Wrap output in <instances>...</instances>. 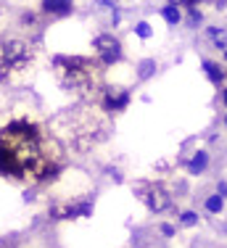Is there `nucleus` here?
<instances>
[{
    "label": "nucleus",
    "instance_id": "1",
    "mask_svg": "<svg viewBox=\"0 0 227 248\" xmlns=\"http://www.w3.org/2000/svg\"><path fill=\"white\" fill-rule=\"evenodd\" d=\"M64 148L43 124L16 119L0 129V172L14 180L43 182L58 174Z\"/></svg>",
    "mask_w": 227,
    "mask_h": 248
},
{
    "label": "nucleus",
    "instance_id": "2",
    "mask_svg": "<svg viewBox=\"0 0 227 248\" xmlns=\"http://www.w3.org/2000/svg\"><path fill=\"white\" fill-rule=\"evenodd\" d=\"M58 85L80 98H93L103 90V66L87 56H53Z\"/></svg>",
    "mask_w": 227,
    "mask_h": 248
},
{
    "label": "nucleus",
    "instance_id": "3",
    "mask_svg": "<svg viewBox=\"0 0 227 248\" xmlns=\"http://www.w3.org/2000/svg\"><path fill=\"white\" fill-rule=\"evenodd\" d=\"M66 127V138L74 151H90L98 143H103L111 132V124L103 116V111L93 108V106H82V108L71 111L66 119L61 122Z\"/></svg>",
    "mask_w": 227,
    "mask_h": 248
},
{
    "label": "nucleus",
    "instance_id": "4",
    "mask_svg": "<svg viewBox=\"0 0 227 248\" xmlns=\"http://www.w3.org/2000/svg\"><path fill=\"white\" fill-rule=\"evenodd\" d=\"M34 50L27 40L8 37L0 40V82H8L14 74H21L32 63Z\"/></svg>",
    "mask_w": 227,
    "mask_h": 248
},
{
    "label": "nucleus",
    "instance_id": "5",
    "mask_svg": "<svg viewBox=\"0 0 227 248\" xmlns=\"http://www.w3.org/2000/svg\"><path fill=\"white\" fill-rule=\"evenodd\" d=\"M135 193L146 201L148 209L156 211V214H161V211H166L172 206V198H169V193H166V187L156 185V182H137Z\"/></svg>",
    "mask_w": 227,
    "mask_h": 248
},
{
    "label": "nucleus",
    "instance_id": "6",
    "mask_svg": "<svg viewBox=\"0 0 227 248\" xmlns=\"http://www.w3.org/2000/svg\"><path fill=\"white\" fill-rule=\"evenodd\" d=\"M93 48L103 63H116L119 58H122V43H119L114 34H98V37L93 40Z\"/></svg>",
    "mask_w": 227,
    "mask_h": 248
},
{
    "label": "nucleus",
    "instance_id": "7",
    "mask_svg": "<svg viewBox=\"0 0 227 248\" xmlns=\"http://www.w3.org/2000/svg\"><path fill=\"white\" fill-rule=\"evenodd\" d=\"M43 11L50 16H66L74 11V0H43Z\"/></svg>",
    "mask_w": 227,
    "mask_h": 248
},
{
    "label": "nucleus",
    "instance_id": "8",
    "mask_svg": "<svg viewBox=\"0 0 227 248\" xmlns=\"http://www.w3.org/2000/svg\"><path fill=\"white\" fill-rule=\"evenodd\" d=\"M127 103H130L127 93H106V98H103L106 111H122V108H127Z\"/></svg>",
    "mask_w": 227,
    "mask_h": 248
},
{
    "label": "nucleus",
    "instance_id": "9",
    "mask_svg": "<svg viewBox=\"0 0 227 248\" xmlns=\"http://www.w3.org/2000/svg\"><path fill=\"white\" fill-rule=\"evenodd\" d=\"M206 167H209V153H206V151L193 153V158L188 161V172H190V174H201Z\"/></svg>",
    "mask_w": 227,
    "mask_h": 248
},
{
    "label": "nucleus",
    "instance_id": "10",
    "mask_svg": "<svg viewBox=\"0 0 227 248\" xmlns=\"http://www.w3.org/2000/svg\"><path fill=\"white\" fill-rule=\"evenodd\" d=\"M161 16H164V21L169 27H177L182 21V14H180V5H175V3H166L164 8H161Z\"/></svg>",
    "mask_w": 227,
    "mask_h": 248
},
{
    "label": "nucleus",
    "instance_id": "11",
    "mask_svg": "<svg viewBox=\"0 0 227 248\" xmlns=\"http://www.w3.org/2000/svg\"><path fill=\"white\" fill-rule=\"evenodd\" d=\"M209 37H211V43L217 45L219 50H227V29H219V27H209Z\"/></svg>",
    "mask_w": 227,
    "mask_h": 248
},
{
    "label": "nucleus",
    "instance_id": "12",
    "mask_svg": "<svg viewBox=\"0 0 227 248\" xmlns=\"http://www.w3.org/2000/svg\"><path fill=\"white\" fill-rule=\"evenodd\" d=\"M204 69H206L209 79H211L214 85H219V82L225 79V69L219 66V63H214V61H204Z\"/></svg>",
    "mask_w": 227,
    "mask_h": 248
},
{
    "label": "nucleus",
    "instance_id": "13",
    "mask_svg": "<svg viewBox=\"0 0 227 248\" xmlns=\"http://www.w3.org/2000/svg\"><path fill=\"white\" fill-rule=\"evenodd\" d=\"M153 72H156V61L153 58H143L137 63V79H148V77H153Z\"/></svg>",
    "mask_w": 227,
    "mask_h": 248
},
{
    "label": "nucleus",
    "instance_id": "14",
    "mask_svg": "<svg viewBox=\"0 0 227 248\" xmlns=\"http://www.w3.org/2000/svg\"><path fill=\"white\" fill-rule=\"evenodd\" d=\"M222 206H225V198L219 196V193H217V196H209L206 198V211H209V214H219V211H222Z\"/></svg>",
    "mask_w": 227,
    "mask_h": 248
},
{
    "label": "nucleus",
    "instance_id": "15",
    "mask_svg": "<svg viewBox=\"0 0 227 248\" xmlns=\"http://www.w3.org/2000/svg\"><path fill=\"white\" fill-rule=\"evenodd\" d=\"M135 34H137L140 40H148V37L153 34V29H151V24H148V21H137V24H135Z\"/></svg>",
    "mask_w": 227,
    "mask_h": 248
},
{
    "label": "nucleus",
    "instance_id": "16",
    "mask_svg": "<svg viewBox=\"0 0 227 248\" xmlns=\"http://www.w3.org/2000/svg\"><path fill=\"white\" fill-rule=\"evenodd\" d=\"M201 21H204V16H201L198 5H193V8H190V16H188V27H190V29H195V27L201 24Z\"/></svg>",
    "mask_w": 227,
    "mask_h": 248
},
{
    "label": "nucleus",
    "instance_id": "17",
    "mask_svg": "<svg viewBox=\"0 0 227 248\" xmlns=\"http://www.w3.org/2000/svg\"><path fill=\"white\" fill-rule=\"evenodd\" d=\"M180 224L182 227H193V224H198V214H195V211H185V214H180Z\"/></svg>",
    "mask_w": 227,
    "mask_h": 248
},
{
    "label": "nucleus",
    "instance_id": "18",
    "mask_svg": "<svg viewBox=\"0 0 227 248\" xmlns=\"http://www.w3.org/2000/svg\"><path fill=\"white\" fill-rule=\"evenodd\" d=\"M161 235H166V238H175V227H172V224H161Z\"/></svg>",
    "mask_w": 227,
    "mask_h": 248
},
{
    "label": "nucleus",
    "instance_id": "19",
    "mask_svg": "<svg viewBox=\"0 0 227 248\" xmlns=\"http://www.w3.org/2000/svg\"><path fill=\"white\" fill-rule=\"evenodd\" d=\"M217 193H219V196H227V182H219V185H217Z\"/></svg>",
    "mask_w": 227,
    "mask_h": 248
},
{
    "label": "nucleus",
    "instance_id": "20",
    "mask_svg": "<svg viewBox=\"0 0 227 248\" xmlns=\"http://www.w3.org/2000/svg\"><path fill=\"white\" fill-rule=\"evenodd\" d=\"M21 21H24V24H34V14H24Z\"/></svg>",
    "mask_w": 227,
    "mask_h": 248
},
{
    "label": "nucleus",
    "instance_id": "21",
    "mask_svg": "<svg viewBox=\"0 0 227 248\" xmlns=\"http://www.w3.org/2000/svg\"><path fill=\"white\" fill-rule=\"evenodd\" d=\"M198 3H206V0H188L185 5H188V8H193V5H198Z\"/></svg>",
    "mask_w": 227,
    "mask_h": 248
},
{
    "label": "nucleus",
    "instance_id": "22",
    "mask_svg": "<svg viewBox=\"0 0 227 248\" xmlns=\"http://www.w3.org/2000/svg\"><path fill=\"white\" fill-rule=\"evenodd\" d=\"M214 5H217V8H219V11H222V8H225V5H227V0H214Z\"/></svg>",
    "mask_w": 227,
    "mask_h": 248
},
{
    "label": "nucleus",
    "instance_id": "23",
    "mask_svg": "<svg viewBox=\"0 0 227 248\" xmlns=\"http://www.w3.org/2000/svg\"><path fill=\"white\" fill-rule=\"evenodd\" d=\"M169 3H175V5H185L188 0H169Z\"/></svg>",
    "mask_w": 227,
    "mask_h": 248
},
{
    "label": "nucleus",
    "instance_id": "24",
    "mask_svg": "<svg viewBox=\"0 0 227 248\" xmlns=\"http://www.w3.org/2000/svg\"><path fill=\"white\" fill-rule=\"evenodd\" d=\"M222 103H227V90H225V95H222Z\"/></svg>",
    "mask_w": 227,
    "mask_h": 248
},
{
    "label": "nucleus",
    "instance_id": "25",
    "mask_svg": "<svg viewBox=\"0 0 227 248\" xmlns=\"http://www.w3.org/2000/svg\"><path fill=\"white\" fill-rule=\"evenodd\" d=\"M225 61H227V50H225Z\"/></svg>",
    "mask_w": 227,
    "mask_h": 248
},
{
    "label": "nucleus",
    "instance_id": "26",
    "mask_svg": "<svg viewBox=\"0 0 227 248\" xmlns=\"http://www.w3.org/2000/svg\"><path fill=\"white\" fill-rule=\"evenodd\" d=\"M225 124H227V119H225Z\"/></svg>",
    "mask_w": 227,
    "mask_h": 248
}]
</instances>
